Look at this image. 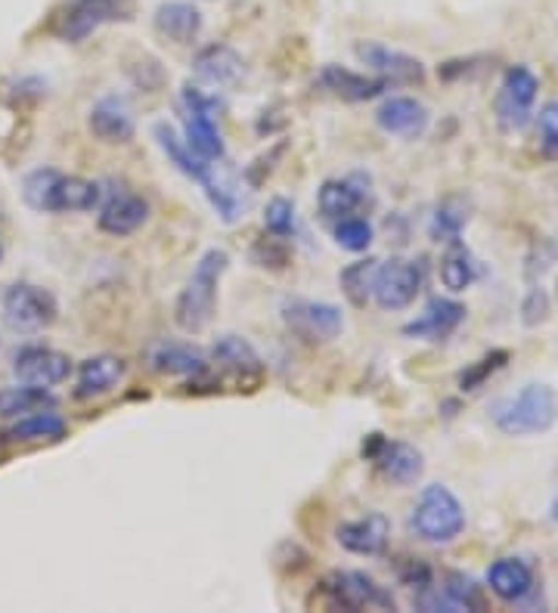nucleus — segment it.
Listing matches in <instances>:
<instances>
[{
    "mask_svg": "<svg viewBox=\"0 0 558 613\" xmlns=\"http://www.w3.org/2000/svg\"><path fill=\"white\" fill-rule=\"evenodd\" d=\"M230 267V254L224 249H209L195 261L187 286L180 288L174 301V323L187 335H199L212 326L214 310H217V288Z\"/></svg>",
    "mask_w": 558,
    "mask_h": 613,
    "instance_id": "1",
    "label": "nucleus"
},
{
    "mask_svg": "<svg viewBox=\"0 0 558 613\" xmlns=\"http://www.w3.org/2000/svg\"><path fill=\"white\" fill-rule=\"evenodd\" d=\"M22 195L28 208L50 214H78L99 208L103 190L99 183L75 173H59L54 168H38L25 177Z\"/></svg>",
    "mask_w": 558,
    "mask_h": 613,
    "instance_id": "2",
    "label": "nucleus"
},
{
    "mask_svg": "<svg viewBox=\"0 0 558 613\" xmlns=\"http://www.w3.org/2000/svg\"><path fill=\"white\" fill-rule=\"evenodd\" d=\"M490 419L509 437H534L558 422V394L549 384H527L519 394L494 402Z\"/></svg>",
    "mask_w": 558,
    "mask_h": 613,
    "instance_id": "3",
    "label": "nucleus"
},
{
    "mask_svg": "<svg viewBox=\"0 0 558 613\" xmlns=\"http://www.w3.org/2000/svg\"><path fill=\"white\" fill-rule=\"evenodd\" d=\"M134 0H66L50 20V32L66 44H81L94 32L134 20Z\"/></svg>",
    "mask_w": 558,
    "mask_h": 613,
    "instance_id": "4",
    "label": "nucleus"
},
{
    "mask_svg": "<svg viewBox=\"0 0 558 613\" xmlns=\"http://www.w3.org/2000/svg\"><path fill=\"white\" fill-rule=\"evenodd\" d=\"M413 533L431 545H447L465 530V508L453 496V490H447L441 483H431L419 493V502L413 505L409 515Z\"/></svg>",
    "mask_w": 558,
    "mask_h": 613,
    "instance_id": "5",
    "label": "nucleus"
},
{
    "mask_svg": "<svg viewBox=\"0 0 558 613\" xmlns=\"http://www.w3.org/2000/svg\"><path fill=\"white\" fill-rule=\"evenodd\" d=\"M180 112H183L187 146L205 161H224L227 146H224V136L217 128V112H221L217 96H209L205 91L187 84L183 94H180Z\"/></svg>",
    "mask_w": 558,
    "mask_h": 613,
    "instance_id": "6",
    "label": "nucleus"
},
{
    "mask_svg": "<svg viewBox=\"0 0 558 613\" xmlns=\"http://www.w3.org/2000/svg\"><path fill=\"white\" fill-rule=\"evenodd\" d=\"M320 586L323 601L335 611H394V594L364 570H332Z\"/></svg>",
    "mask_w": 558,
    "mask_h": 613,
    "instance_id": "7",
    "label": "nucleus"
},
{
    "mask_svg": "<svg viewBox=\"0 0 558 613\" xmlns=\"http://www.w3.org/2000/svg\"><path fill=\"white\" fill-rule=\"evenodd\" d=\"M283 323L292 335H298L308 345H329L345 332V313L342 306L329 304V301L295 298L283 304Z\"/></svg>",
    "mask_w": 558,
    "mask_h": 613,
    "instance_id": "8",
    "label": "nucleus"
},
{
    "mask_svg": "<svg viewBox=\"0 0 558 613\" xmlns=\"http://www.w3.org/2000/svg\"><path fill=\"white\" fill-rule=\"evenodd\" d=\"M3 320L16 332H44L57 323L59 304L47 288L16 283L3 291Z\"/></svg>",
    "mask_w": 558,
    "mask_h": 613,
    "instance_id": "9",
    "label": "nucleus"
},
{
    "mask_svg": "<svg viewBox=\"0 0 558 613\" xmlns=\"http://www.w3.org/2000/svg\"><path fill=\"white\" fill-rule=\"evenodd\" d=\"M364 459H369L379 474L388 483H397V486H413L416 480L423 478L425 459L423 453L404 441H388L382 434H369L364 441Z\"/></svg>",
    "mask_w": 558,
    "mask_h": 613,
    "instance_id": "10",
    "label": "nucleus"
},
{
    "mask_svg": "<svg viewBox=\"0 0 558 613\" xmlns=\"http://www.w3.org/2000/svg\"><path fill=\"white\" fill-rule=\"evenodd\" d=\"M423 279V267L416 261H406V257L379 261L376 283H372V301L382 310H404L419 298Z\"/></svg>",
    "mask_w": 558,
    "mask_h": 613,
    "instance_id": "11",
    "label": "nucleus"
},
{
    "mask_svg": "<svg viewBox=\"0 0 558 613\" xmlns=\"http://www.w3.org/2000/svg\"><path fill=\"white\" fill-rule=\"evenodd\" d=\"M537 94L539 77L527 65H512L502 75L500 94H497V118H500L502 131H521L531 121Z\"/></svg>",
    "mask_w": 558,
    "mask_h": 613,
    "instance_id": "12",
    "label": "nucleus"
},
{
    "mask_svg": "<svg viewBox=\"0 0 558 613\" xmlns=\"http://www.w3.org/2000/svg\"><path fill=\"white\" fill-rule=\"evenodd\" d=\"M354 57L360 59L372 75L382 77L388 87H394V84H423L425 81V65L419 59L409 57L404 50H391L385 44L360 40V44H354Z\"/></svg>",
    "mask_w": 558,
    "mask_h": 613,
    "instance_id": "13",
    "label": "nucleus"
},
{
    "mask_svg": "<svg viewBox=\"0 0 558 613\" xmlns=\"http://www.w3.org/2000/svg\"><path fill=\"white\" fill-rule=\"evenodd\" d=\"M143 360L155 375H168V378H199L209 372V357L199 347L187 341H171L162 338L143 350Z\"/></svg>",
    "mask_w": 558,
    "mask_h": 613,
    "instance_id": "14",
    "label": "nucleus"
},
{
    "mask_svg": "<svg viewBox=\"0 0 558 613\" xmlns=\"http://www.w3.org/2000/svg\"><path fill=\"white\" fill-rule=\"evenodd\" d=\"M209 363L217 365L221 372H227L236 382L251 384V390H254V384H261V378H264V360H261V353L254 350L249 338H242V335H221L212 345V360Z\"/></svg>",
    "mask_w": 558,
    "mask_h": 613,
    "instance_id": "15",
    "label": "nucleus"
},
{
    "mask_svg": "<svg viewBox=\"0 0 558 613\" xmlns=\"http://www.w3.org/2000/svg\"><path fill=\"white\" fill-rule=\"evenodd\" d=\"M13 375L22 384L57 387L72 375V360L54 347H22L20 353L13 357Z\"/></svg>",
    "mask_w": 558,
    "mask_h": 613,
    "instance_id": "16",
    "label": "nucleus"
},
{
    "mask_svg": "<svg viewBox=\"0 0 558 613\" xmlns=\"http://www.w3.org/2000/svg\"><path fill=\"white\" fill-rule=\"evenodd\" d=\"M391 539V520L382 512H366L364 518L345 520L335 527V542L360 557H379L388 549Z\"/></svg>",
    "mask_w": 558,
    "mask_h": 613,
    "instance_id": "17",
    "label": "nucleus"
},
{
    "mask_svg": "<svg viewBox=\"0 0 558 613\" xmlns=\"http://www.w3.org/2000/svg\"><path fill=\"white\" fill-rule=\"evenodd\" d=\"M369 202V177L351 173V177H332L317 190V208L327 220H342L357 214Z\"/></svg>",
    "mask_w": 558,
    "mask_h": 613,
    "instance_id": "18",
    "label": "nucleus"
},
{
    "mask_svg": "<svg viewBox=\"0 0 558 613\" xmlns=\"http://www.w3.org/2000/svg\"><path fill=\"white\" fill-rule=\"evenodd\" d=\"M465 313H468L465 304L453 298H431L423 313L413 323H406L404 335L419 341H447L465 323Z\"/></svg>",
    "mask_w": 558,
    "mask_h": 613,
    "instance_id": "19",
    "label": "nucleus"
},
{
    "mask_svg": "<svg viewBox=\"0 0 558 613\" xmlns=\"http://www.w3.org/2000/svg\"><path fill=\"white\" fill-rule=\"evenodd\" d=\"M150 220V205L143 195L136 192H112L103 205H99V217L97 227L106 236H116V239H124V236H134L143 224Z\"/></svg>",
    "mask_w": 558,
    "mask_h": 613,
    "instance_id": "20",
    "label": "nucleus"
},
{
    "mask_svg": "<svg viewBox=\"0 0 558 613\" xmlns=\"http://www.w3.org/2000/svg\"><path fill=\"white\" fill-rule=\"evenodd\" d=\"M128 375V363L116 353H97L78 365L75 400H97L112 394Z\"/></svg>",
    "mask_w": 558,
    "mask_h": 613,
    "instance_id": "21",
    "label": "nucleus"
},
{
    "mask_svg": "<svg viewBox=\"0 0 558 613\" xmlns=\"http://www.w3.org/2000/svg\"><path fill=\"white\" fill-rule=\"evenodd\" d=\"M317 87L339 96V99H345V103H369V99H376V96H382L388 91L382 77L360 75V72H351V69L335 65V62H329L317 72Z\"/></svg>",
    "mask_w": 558,
    "mask_h": 613,
    "instance_id": "22",
    "label": "nucleus"
},
{
    "mask_svg": "<svg viewBox=\"0 0 558 613\" xmlns=\"http://www.w3.org/2000/svg\"><path fill=\"white\" fill-rule=\"evenodd\" d=\"M193 75L209 87H236L246 77V59L230 44H209L195 53Z\"/></svg>",
    "mask_w": 558,
    "mask_h": 613,
    "instance_id": "23",
    "label": "nucleus"
},
{
    "mask_svg": "<svg viewBox=\"0 0 558 613\" xmlns=\"http://www.w3.org/2000/svg\"><path fill=\"white\" fill-rule=\"evenodd\" d=\"M376 124L391 136L416 140L428 131V109L413 96H388L376 112Z\"/></svg>",
    "mask_w": 558,
    "mask_h": 613,
    "instance_id": "24",
    "label": "nucleus"
},
{
    "mask_svg": "<svg viewBox=\"0 0 558 613\" xmlns=\"http://www.w3.org/2000/svg\"><path fill=\"white\" fill-rule=\"evenodd\" d=\"M155 32L171 44H193L205 28L202 10L190 0H168L153 13Z\"/></svg>",
    "mask_w": 558,
    "mask_h": 613,
    "instance_id": "25",
    "label": "nucleus"
},
{
    "mask_svg": "<svg viewBox=\"0 0 558 613\" xmlns=\"http://www.w3.org/2000/svg\"><path fill=\"white\" fill-rule=\"evenodd\" d=\"M87 128L103 143H128L136 134L134 116H131L128 103L118 99V96H103L99 99L97 106L91 109V116H87Z\"/></svg>",
    "mask_w": 558,
    "mask_h": 613,
    "instance_id": "26",
    "label": "nucleus"
},
{
    "mask_svg": "<svg viewBox=\"0 0 558 613\" xmlns=\"http://www.w3.org/2000/svg\"><path fill=\"white\" fill-rule=\"evenodd\" d=\"M487 586L500 601L519 604L527 594L534 592V570L521 557H500L487 570Z\"/></svg>",
    "mask_w": 558,
    "mask_h": 613,
    "instance_id": "27",
    "label": "nucleus"
},
{
    "mask_svg": "<svg viewBox=\"0 0 558 613\" xmlns=\"http://www.w3.org/2000/svg\"><path fill=\"white\" fill-rule=\"evenodd\" d=\"M153 134H155V143H158V149L168 155V161H171L177 171L187 173V177L195 180V183H202V180L209 177L214 161L199 158V155L187 146V140H180V136H177V131H174L168 121H158V124L153 128Z\"/></svg>",
    "mask_w": 558,
    "mask_h": 613,
    "instance_id": "28",
    "label": "nucleus"
},
{
    "mask_svg": "<svg viewBox=\"0 0 558 613\" xmlns=\"http://www.w3.org/2000/svg\"><path fill=\"white\" fill-rule=\"evenodd\" d=\"M57 397L50 394V387L38 384H22V387H7L0 390V419H22V416H35V412H54Z\"/></svg>",
    "mask_w": 558,
    "mask_h": 613,
    "instance_id": "29",
    "label": "nucleus"
},
{
    "mask_svg": "<svg viewBox=\"0 0 558 613\" xmlns=\"http://www.w3.org/2000/svg\"><path fill=\"white\" fill-rule=\"evenodd\" d=\"M475 279H478V261H475L472 249H468L465 242H460V239L447 242V251H443L441 257L443 288L453 291V295H460V291H465Z\"/></svg>",
    "mask_w": 558,
    "mask_h": 613,
    "instance_id": "30",
    "label": "nucleus"
},
{
    "mask_svg": "<svg viewBox=\"0 0 558 613\" xmlns=\"http://www.w3.org/2000/svg\"><path fill=\"white\" fill-rule=\"evenodd\" d=\"M69 424L57 412H35V416H22L16 424L7 431L10 443H59L66 437Z\"/></svg>",
    "mask_w": 558,
    "mask_h": 613,
    "instance_id": "31",
    "label": "nucleus"
},
{
    "mask_svg": "<svg viewBox=\"0 0 558 613\" xmlns=\"http://www.w3.org/2000/svg\"><path fill=\"white\" fill-rule=\"evenodd\" d=\"M376 269H379V261L376 257H364V261H354L347 264L342 273H339V286H342V295L354 306H366L372 301V283H376Z\"/></svg>",
    "mask_w": 558,
    "mask_h": 613,
    "instance_id": "32",
    "label": "nucleus"
},
{
    "mask_svg": "<svg viewBox=\"0 0 558 613\" xmlns=\"http://www.w3.org/2000/svg\"><path fill=\"white\" fill-rule=\"evenodd\" d=\"M468 224V208L462 199H447L438 212L431 214V224H428V232L435 242H453L460 239L462 227Z\"/></svg>",
    "mask_w": 558,
    "mask_h": 613,
    "instance_id": "33",
    "label": "nucleus"
},
{
    "mask_svg": "<svg viewBox=\"0 0 558 613\" xmlns=\"http://www.w3.org/2000/svg\"><path fill=\"white\" fill-rule=\"evenodd\" d=\"M447 598L460 608V611H484L487 598H484V586L475 582V576L468 574H447V586H443Z\"/></svg>",
    "mask_w": 558,
    "mask_h": 613,
    "instance_id": "34",
    "label": "nucleus"
},
{
    "mask_svg": "<svg viewBox=\"0 0 558 613\" xmlns=\"http://www.w3.org/2000/svg\"><path fill=\"white\" fill-rule=\"evenodd\" d=\"M335 245L345 251H354V254H360L372 245V239H376V230H372V224L364 220V217H342V220H335Z\"/></svg>",
    "mask_w": 558,
    "mask_h": 613,
    "instance_id": "35",
    "label": "nucleus"
},
{
    "mask_svg": "<svg viewBox=\"0 0 558 613\" xmlns=\"http://www.w3.org/2000/svg\"><path fill=\"white\" fill-rule=\"evenodd\" d=\"M264 230L276 239H292L295 230H298V214H295V205L289 199L276 195L270 199L268 208H264Z\"/></svg>",
    "mask_w": 558,
    "mask_h": 613,
    "instance_id": "36",
    "label": "nucleus"
},
{
    "mask_svg": "<svg viewBox=\"0 0 558 613\" xmlns=\"http://www.w3.org/2000/svg\"><path fill=\"white\" fill-rule=\"evenodd\" d=\"M506 360H509V350H490L484 360H478V363L472 365V369H465L460 375V387L462 390H478L494 372H500L502 365H506Z\"/></svg>",
    "mask_w": 558,
    "mask_h": 613,
    "instance_id": "37",
    "label": "nucleus"
},
{
    "mask_svg": "<svg viewBox=\"0 0 558 613\" xmlns=\"http://www.w3.org/2000/svg\"><path fill=\"white\" fill-rule=\"evenodd\" d=\"M401 579H404V586H413V589H428L431 586V567L419 561V557H406L404 564H401Z\"/></svg>",
    "mask_w": 558,
    "mask_h": 613,
    "instance_id": "38",
    "label": "nucleus"
},
{
    "mask_svg": "<svg viewBox=\"0 0 558 613\" xmlns=\"http://www.w3.org/2000/svg\"><path fill=\"white\" fill-rule=\"evenodd\" d=\"M537 121L543 136H558V99H549V103L539 109Z\"/></svg>",
    "mask_w": 558,
    "mask_h": 613,
    "instance_id": "39",
    "label": "nucleus"
},
{
    "mask_svg": "<svg viewBox=\"0 0 558 613\" xmlns=\"http://www.w3.org/2000/svg\"><path fill=\"white\" fill-rule=\"evenodd\" d=\"M543 153L549 158H558V136H543Z\"/></svg>",
    "mask_w": 558,
    "mask_h": 613,
    "instance_id": "40",
    "label": "nucleus"
},
{
    "mask_svg": "<svg viewBox=\"0 0 558 613\" xmlns=\"http://www.w3.org/2000/svg\"><path fill=\"white\" fill-rule=\"evenodd\" d=\"M549 515H553V520H556V524H558V496L553 498V508H549Z\"/></svg>",
    "mask_w": 558,
    "mask_h": 613,
    "instance_id": "41",
    "label": "nucleus"
},
{
    "mask_svg": "<svg viewBox=\"0 0 558 613\" xmlns=\"http://www.w3.org/2000/svg\"><path fill=\"white\" fill-rule=\"evenodd\" d=\"M0 257H3V245H0Z\"/></svg>",
    "mask_w": 558,
    "mask_h": 613,
    "instance_id": "42",
    "label": "nucleus"
}]
</instances>
